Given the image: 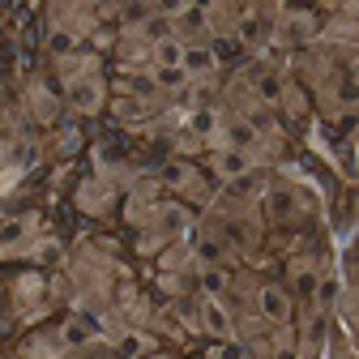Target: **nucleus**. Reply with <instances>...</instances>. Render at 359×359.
Returning <instances> with one entry per match:
<instances>
[{"label":"nucleus","mask_w":359,"mask_h":359,"mask_svg":"<svg viewBox=\"0 0 359 359\" xmlns=\"http://www.w3.org/2000/svg\"><path fill=\"white\" fill-rule=\"evenodd\" d=\"M137 351H142V342H137V338H128V342L120 346V355H124V359H133V355H137Z\"/></svg>","instance_id":"nucleus-10"},{"label":"nucleus","mask_w":359,"mask_h":359,"mask_svg":"<svg viewBox=\"0 0 359 359\" xmlns=\"http://www.w3.org/2000/svg\"><path fill=\"white\" fill-rule=\"evenodd\" d=\"M278 359H295V355H291V351H283V355H278Z\"/></svg>","instance_id":"nucleus-12"},{"label":"nucleus","mask_w":359,"mask_h":359,"mask_svg":"<svg viewBox=\"0 0 359 359\" xmlns=\"http://www.w3.org/2000/svg\"><path fill=\"white\" fill-rule=\"evenodd\" d=\"M214 167H218V175H227V180H240V175H248L252 158H248L244 150H222V154L214 158Z\"/></svg>","instance_id":"nucleus-2"},{"label":"nucleus","mask_w":359,"mask_h":359,"mask_svg":"<svg viewBox=\"0 0 359 359\" xmlns=\"http://www.w3.org/2000/svg\"><path fill=\"white\" fill-rule=\"evenodd\" d=\"M163 180H167V184H184V180H189V171H184V163H171V167L163 171Z\"/></svg>","instance_id":"nucleus-7"},{"label":"nucleus","mask_w":359,"mask_h":359,"mask_svg":"<svg viewBox=\"0 0 359 359\" xmlns=\"http://www.w3.org/2000/svg\"><path fill=\"white\" fill-rule=\"evenodd\" d=\"M201 317H205V330H210L214 338H231V317L222 312L218 299H205V304H201Z\"/></svg>","instance_id":"nucleus-1"},{"label":"nucleus","mask_w":359,"mask_h":359,"mask_svg":"<svg viewBox=\"0 0 359 359\" xmlns=\"http://www.w3.org/2000/svg\"><path fill=\"white\" fill-rule=\"evenodd\" d=\"M65 338H69V346H81V342H86V325H69Z\"/></svg>","instance_id":"nucleus-9"},{"label":"nucleus","mask_w":359,"mask_h":359,"mask_svg":"<svg viewBox=\"0 0 359 359\" xmlns=\"http://www.w3.org/2000/svg\"><path fill=\"white\" fill-rule=\"evenodd\" d=\"M52 48H56V52H69V48H73V39H69V34H56V39H52Z\"/></svg>","instance_id":"nucleus-11"},{"label":"nucleus","mask_w":359,"mask_h":359,"mask_svg":"<svg viewBox=\"0 0 359 359\" xmlns=\"http://www.w3.org/2000/svg\"><path fill=\"white\" fill-rule=\"evenodd\" d=\"M261 312H265L269 321H287V317H291V299H287L278 287H265V291H261Z\"/></svg>","instance_id":"nucleus-3"},{"label":"nucleus","mask_w":359,"mask_h":359,"mask_svg":"<svg viewBox=\"0 0 359 359\" xmlns=\"http://www.w3.org/2000/svg\"><path fill=\"white\" fill-rule=\"evenodd\" d=\"M197 252H201V257H205V261H218V257H222V252H218V244H214V240H201V244H197Z\"/></svg>","instance_id":"nucleus-8"},{"label":"nucleus","mask_w":359,"mask_h":359,"mask_svg":"<svg viewBox=\"0 0 359 359\" xmlns=\"http://www.w3.org/2000/svg\"><path fill=\"white\" fill-rule=\"evenodd\" d=\"M201 287H205L210 295H218L222 287H227V274H222V269H205V274H201Z\"/></svg>","instance_id":"nucleus-6"},{"label":"nucleus","mask_w":359,"mask_h":359,"mask_svg":"<svg viewBox=\"0 0 359 359\" xmlns=\"http://www.w3.org/2000/svg\"><path fill=\"white\" fill-rule=\"evenodd\" d=\"M184 73H214V52L210 48H184Z\"/></svg>","instance_id":"nucleus-5"},{"label":"nucleus","mask_w":359,"mask_h":359,"mask_svg":"<svg viewBox=\"0 0 359 359\" xmlns=\"http://www.w3.org/2000/svg\"><path fill=\"white\" fill-rule=\"evenodd\" d=\"M154 60H158V69H184V48L175 39H163L154 48Z\"/></svg>","instance_id":"nucleus-4"}]
</instances>
